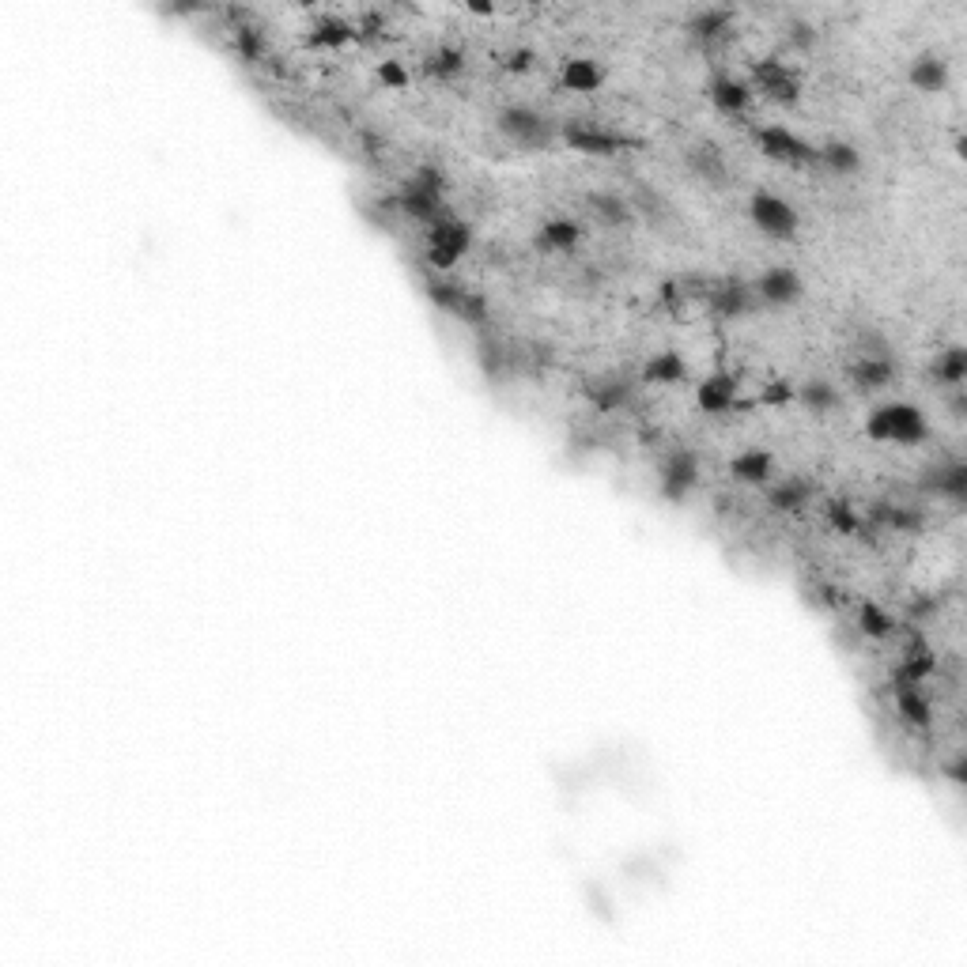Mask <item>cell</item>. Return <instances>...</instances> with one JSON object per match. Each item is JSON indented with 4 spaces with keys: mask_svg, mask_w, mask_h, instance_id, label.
<instances>
[{
    "mask_svg": "<svg viewBox=\"0 0 967 967\" xmlns=\"http://www.w3.org/2000/svg\"><path fill=\"white\" fill-rule=\"evenodd\" d=\"M503 65H507L510 72H526V68L533 65V50H510L507 57H503Z\"/></svg>",
    "mask_w": 967,
    "mask_h": 967,
    "instance_id": "7bdbcfd3",
    "label": "cell"
},
{
    "mask_svg": "<svg viewBox=\"0 0 967 967\" xmlns=\"http://www.w3.org/2000/svg\"><path fill=\"white\" fill-rule=\"evenodd\" d=\"M786 38H790V46H798V50H813V46H816V27H813V23H805V19H798V23H790V27H786Z\"/></svg>",
    "mask_w": 967,
    "mask_h": 967,
    "instance_id": "74e56055",
    "label": "cell"
},
{
    "mask_svg": "<svg viewBox=\"0 0 967 967\" xmlns=\"http://www.w3.org/2000/svg\"><path fill=\"white\" fill-rule=\"evenodd\" d=\"M352 38H356V23H348L344 16H322L306 34V42L318 46V50H337Z\"/></svg>",
    "mask_w": 967,
    "mask_h": 967,
    "instance_id": "e0dca14e",
    "label": "cell"
},
{
    "mask_svg": "<svg viewBox=\"0 0 967 967\" xmlns=\"http://www.w3.org/2000/svg\"><path fill=\"white\" fill-rule=\"evenodd\" d=\"M756 299L767 306H794L801 299V280L794 269H786V265H775V269H767L760 280H756Z\"/></svg>",
    "mask_w": 967,
    "mask_h": 967,
    "instance_id": "9c48e42d",
    "label": "cell"
},
{
    "mask_svg": "<svg viewBox=\"0 0 967 967\" xmlns=\"http://www.w3.org/2000/svg\"><path fill=\"white\" fill-rule=\"evenodd\" d=\"M934 374L945 382V386H964V378H967V352H964V348H960V344L945 348V352L937 356V363H934Z\"/></svg>",
    "mask_w": 967,
    "mask_h": 967,
    "instance_id": "4dcf8cb0",
    "label": "cell"
},
{
    "mask_svg": "<svg viewBox=\"0 0 967 967\" xmlns=\"http://www.w3.org/2000/svg\"><path fill=\"white\" fill-rule=\"evenodd\" d=\"M231 38H235V50H238V57H242V61H257V57L265 53V38H261V31H257V27L238 23Z\"/></svg>",
    "mask_w": 967,
    "mask_h": 967,
    "instance_id": "d590c367",
    "label": "cell"
},
{
    "mask_svg": "<svg viewBox=\"0 0 967 967\" xmlns=\"http://www.w3.org/2000/svg\"><path fill=\"white\" fill-rule=\"evenodd\" d=\"M896 707H900L903 722L915 726V730H926L930 718H934V711H930V696L922 692V684H915V680L896 677Z\"/></svg>",
    "mask_w": 967,
    "mask_h": 967,
    "instance_id": "7c38bea8",
    "label": "cell"
},
{
    "mask_svg": "<svg viewBox=\"0 0 967 967\" xmlns=\"http://www.w3.org/2000/svg\"><path fill=\"white\" fill-rule=\"evenodd\" d=\"M850 382L866 393L884 390V386L892 382V359L884 356V352H869V356L854 359V363H850Z\"/></svg>",
    "mask_w": 967,
    "mask_h": 967,
    "instance_id": "9a60e30c",
    "label": "cell"
},
{
    "mask_svg": "<svg viewBox=\"0 0 967 967\" xmlns=\"http://www.w3.org/2000/svg\"><path fill=\"white\" fill-rule=\"evenodd\" d=\"M424 68L427 76H435V80H454L461 68H465V53L458 46H442V50H435L427 57Z\"/></svg>",
    "mask_w": 967,
    "mask_h": 967,
    "instance_id": "1f68e13d",
    "label": "cell"
},
{
    "mask_svg": "<svg viewBox=\"0 0 967 967\" xmlns=\"http://www.w3.org/2000/svg\"><path fill=\"white\" fill-rule=\"evenodd\" d=\"M563 140H567V148H575L582 155H616L635 144L631 136H620L612 129L590 125V121H567L563 125Z\"/></svg>",
    "mask_w": 967,
    "mask_h": 967,
    "instance_id": "277c9868",
    "label": "cell"
},
{
    "mask_svg": "<svg viewBox=\"0 0 967 967\" xmlns=\"http://www.w3.org/2000/svg\"><path fill=\"white\" fill-rule=\"evenodd\" d=\"M809 499H813V484L805 476H790V480H782V484H775L767 492V503L779 510V514H798Z\"/></svg>",
    "mask_w": 967,
    "mask_h": 967,
    "instance_id": "d6986e66",
    "label": "cell"
},
{
    "mask_svg": "<svg viewBox=\"0 0 967 967\" xmlns=\"http://www.w3.org/2000/svg\"><path fill=\"white\" fill-rule=\"evenodd\" d=\"M824 518H828V526L835 529V533H858V526H862V514H858V507L850 503V499H832L828 507H824Z\"/></svg>",
    "mask_w": 967,
    "mask_h": 967,
    "instance_id": "836d02e7",
    "label": "cell"
},
{
    "mask_svg": "<svg viewBox=\"0 0 967 967\" xmlns=\"http://www.w3.org/2000/svg\"><path fill=\"white\" fill-rule=\"evenodd\" d=\"M866 431H869V439L900 442V446H918V442H926V435H930V424H926L922 408L903 405V401H892V405H881L873 416H869Z\"/></svg>",
    "mask_w": 967,
    "mask_h": 967,
    "instance_id": "6da1fadb",
    "label": "cell"
},
{
    "mask_svg": "<svg viewBox=\"0 0 967 967\" xmlns=\"http://www.w3.org/2000/svg\"><path fill=\"white\" fill-rule=\"evenodd\" d=\"M458 322H465V325H484V322H488V299H484V295H476V291H469V295H465V303H461V310H458Z\"/></svg>",
    "mask_w": 967,
    "mask_h": 967,
    "instance_id": "8d00e7d4",
    "label": "cell"
},
{
    "mask_svg": "<svg viewBox=\"0 0 967 967\" xmlns=\"http://www.w3.org/2000/svg\"><path fill=\"white\" fill-rule=\"evenodd\" d=\"M711 306L718 318H741V314H748L752 306H756V291L748 288L745 280H726V284H718L711 295Z\"/></svg>",
    "mask_w": 967,
    "mask_h": 967,
    "instance_id": "5bb4252c",
    "label": "cell"
},
{
    "mask_svg": "<svg viewBox=\"0 0 967 967\" xmlns=\"http://www.w3.org/2000/svg\"><path fill=\"white\" fill-rule=\"evenodd\" d=\"M907 80H911L918 91H926V95L945 91V84H949V61L937 57V53H922L915 65H911V72H907Z\"/></svg>",
    "mask_w": 967,
    "mask_h": 967,
    "instance_id": "2e32d148",
    "label": "cell"
},
{
    "mask_svg": "<svg viewBox=\"0 0 967 967\" xmlns=\"http://www.w3.org/2000/svg\"><path fill=\"white\" fill-rule=\"evenodd\" d=\"M798 397L813 408V412H828V408L839 405V393H835L828 382H805V386L798 390Z\"/></svg>",
    "mask_w": 967,
    "mask_h": 967,
    "instance_id": "e575fe53",
    "label": "cell"
},
{
    "mask_svg": "<svg viewBox=\"0 0 967 967\" xmlns=\"http://www.w3.org/2000/svg\"><path fill=\"white\" fill-rule=\"evenodd\" d=\"M756 144L767 159H779V163H790V167H801V163H816V148L805 144L798 133H790L786 125H767L756 133Z\"/></svg>",
    "mask_w": 967,
    "mask_h": 967,
    "instance_id": "8992f818",
    "label": "cell"
},
{
    "mask_svg": "<svg viewBox=\"0 0 967 967\" xmlns=\"http://www.w3.org/2000/svg\"><path fill=\"white\" fill-rule=\"evenodd\" d=\"M730 476L737 484H767L771 480V454L767 450H745L730 461Z\"/></svg>",
    "mask_w": 967,
    "mask_h": 967,
    "instance_id": "603a6c76",
    "label": "cell"
},
{
    "mask_svg": "<svg viewBox=\"0 0 967 967\" xmlns=\"http://www.w3.org/2000/svg\"><path fill=\"white\" fill-rule=\"evenodd\" d=\"M586 204H590V212H594L601 223H609V227H620V223L631 220V208L616 193H590L586 197Z\"/></svg>",
    "mask_w": 967,
    "mask_h": 967,
    "instance_id": "f546056e",
    "label": "cell"
},
{
    "mask_svg": "<svg viewBox=\"0 0 967 967\" xmlns=\"http://www.w3.org/2000/svg\"><path fill=\"white\" fill-rule=\"evenodd\" d=\"M601 80H605V72L590 61V57H571L567 65H563L560 72V84L563 91H597L601 87Z\"/></svg>",
    "mask_w": 967,
    "mask_h": 967,
    "instance_id": "d4e9b609",
    "label": "cell"
},
{
    "mask_svg": "<svg viewBox=\"0 0 967 967\" xmlns=\"http://www.w3.org/2000/svg\"><path fill=\"white\" fill-rule=\"evenodd\" d=\"M752 80H756V87L764 91L767 99L775 102H798V76L790 72V68L782 65V61H775V57H764V61H752Z\"/></svg>",
    "mask_w": 967,
    "mask_h": 967,
    "instance_id": "ba28073f",
    "label": "cell"
},
{
    "mask_svg": "<svg viewBox=\"0 0 967 967\" xmlns=\"http://www.w3.org/2000/svg\"><path fill=\"white\" fill-rule=\"evenodd\" d=\"M816 163H824L832 174H854V170L862 167V155L847 140H828V144L816 148Z\"/></svg>",
    "mask_w": 967,
    "mask_h": 967,
    "instance_id": "484cf974",
    "label": "cell"
},
{
    "mask_svg": "<svg viewBox=\"0 0 967 967\" xmlns=\"http://www.w3.org/2000/svg\"><path fill=\"white\" fill-rule=\"evenodd\" d=\"M707 91H711V102L722 110V114H745L748 102H752V91H748V84L733 80V76H714Z\"/></svg>",
    "mask_w": 967,
    "mask_h": 967,
    "instance_id": "ac0fdd59",
    "label": "cell"
},
{
    "mask_svg": "<svg viewBox=\"0 0 967 967\" xmlns=\"http://www.w3.org/2000/svg\"><path fill=\"white\" fill-rule=\"evenodd\" d=\"M495 125H499V133L507 136L510 144H522V148H544L552 140L548 121L537 110H529V106H507V110H499Z\"/></svg>",
    "mask_w": 967,
    "mask_h": 967,
    "instance_id": "3957f363",
    "label": "cell"
},
{
    "mask_svg": "<svg viewBox=\"0 0 967 967\" xmlns=\"http://www.w3.org/2000/svg\"><path fill=\"white\" fill-rule=\"evenodd\" d=\"M469 246H473V227L465 220H458V216H442L439 223H431L424 257L435 272H450L465 257Z\"/></svg>",
    "mask_w": 967,
    "mask_h": 967,
    "instance_id": "7a4b0ae2",
    "label": "cell"
},
{
    "mask_svg": "<svg viewBox=\"0 0 967 967\" xmlns=\"http://www.w3.org/2000/svg\"><path fill=\"white\" fill-rule=\"evenodd\" d=\"M748 212H752V223H756L764 235H771V238L798 235V212H794V204L775 197V193H756L752 204H748Z\"/></svg>",
    "mask_w": 967,
    "mask_h": 967,
    "instance_id": "5b68a950",
    "label": "cell"
},
{
    "mask_svg": "<svg viewBox=\"0 0 967 967\" xmlns=\"http://www.w3.org/2000/svg\"><path fill=\"white\" fill-rule=\"evenodd\" d=\"M586 401L597 408V412H616L631 401V386L624 378H594L586 386Z\"/></svg>",
    "mask_w": 967,
    "mask_h": 967,
    "instance_id": "ffe728a7",
    "label": "cell"
},
{
    "mask_svg": "<svg viewBox=\"0 0 967 967\" xmlns=\"http://www.w3.org/2000/svg\"><path fill=\"white\" fill-rule=\"evenodd\" d=\"M688 374V363L680 352H654V356L643 363V378L650 386H673Z\"/></svg>",
    "mask_w": 967,
    "mask_h": 967,
    "instance_id": "7402d4cb",
    "label": "cell"
},
{
    "mask_svg": "<svg viewBox=\"0 0 967 967\" xmlns=\"http://www.w3.org/2000/svg\"><path fill=\"white\" fill-rule=\"evenodd\" d=\"M922 484H926L930 492L952 499V503H964V499H967V465H964V461H945V465H934L930 473L922 476Z\"/></svg>",
    "mask_w": 967,
    "mask_h": 967,
    "instance_id": "4fadbf2b",
    "label": "cell"
},
{
    "mask_svg": "<svg viewBox=\"0 0 967 967\" xmlns=\"http://www.w3.org/2000/svg\"><path fill=\"white\" fill-rule=\"evenodd\" d=\"M726 31H730V12L726 8H699L696 16L688 19V34L696 42H718V38H726Z\"/></svg>",
    "mask_w": 967,
    "mask_h": 967,
    "instance_id": "4316f807",
    "label": "cell"
},
{
    "mask_svg": "<svg viewBox=\"0 0 967 967\" xmlns=\"http://www.w3.org/2000/svg\"><path fill=\"white\" fill-rule=\"evenodd\" d=\"M378 80H382L386 87H408V72L401 61H382V65H378Z\"/></svg>",
    "mask_w": 967,
    "mask_h": 967,
    "instance_id": "60d3db41",
    "label": "cell"
},
{
    "mask_svg": "<svg viewBox=\"0 0 967 967\" xmlns=\"http://www.w3.org/2000/svg\"><path fill=\"white\" fill-rule=\"evenodd\" d=\"M737 401V378L726 371H714L711 378H703L696 390V405L707 412V416H718Z\"/></svg>",
    "mask_w": 967,
    "mask_h": 967,
    "instance_id": "8fae6325",
    "label": "cell"
},
{
    "mask_svg": "<svg viewBox=\"0 0 967 967\" xmlns=\"http://www.w3.org/2000/svg\"><path fill=\"white\" fill-rule=\"evenodd\" d=\"M798 397V390L790 386V382H771V386H764V393H760V405H786V401H794Z\"/></svg>",
    "mask_w": 967,
    "mask_h": 967,
    "instance_id": "ab89813d",
    "label": "cell"
},
{
    "mask_svg": "<svg viewBox=\"0 0 967 967\" xmlns=\"http://www.w3.org/2000/svg\"><path fill=\"white\" fill-rule=\"evenodd\" d=\"M386 27L382 12H363V19L356 23V38H374V34Z\"/></svg>",
    "mask_w": 967,
    "mask_h": 967,
    "instance_id": "b9f144b4",
    "label": "cell"
},
{
    "mask_svg": "<svg viewBox=\"0 0 967 967\" xmlns=\"http://www.w3.org/2000/svg\"><path fill=\"white\" fill-rule=\"evenodd\" d=\"M858 628H862V635H869V639H888L896 624H892V616H888L881 605L862 601V605H858Z\"/></svg>",
    "mask_w": 967,
    "mask_h": 967,
    "instance_id": "d6a6232c",
    "label": "cell"
},
{
    "mask_svg": "<svg viewBox=\"0 0 967 967\" xmlns=\"http://www.w3.org/2000/svg\"><path fill=\"white\" fill-rule=\"evenodd\" d=\"M412 182H416V186H424V189H431V193H439V197H442V189H446V174H442L439 167H431V163H427V167H420L416 174H412Z\"/></svg>",
    "mask_w": 967,
    "mask_h": 967,
    "instance_id": "f35d334b",
    "label": "cell"
},
{
    "mask_svg": "<svg viewBox=\"0 0 967 967\" xmlns=\"http://www.w3.org/2000/svg\"><path fill=\"white\" fill-rule=\"evenodd\" d=\"M465 295H469V288H461L454 276H431L427 280V303L435 306V310H442V314H454L458 318Z\"/></svg>",
    "mask_w": 967,
    "mask_h": 967,
    "instance_id": "cb8c5ba5",
    "label": "cell"
},
{
    "mask_svg": "<svg viewBox=\"0 0 967 967\" xmlns=\"http://www.w3.org/2000/svg\"><path fill=\"white\" fill-rule=\"evenodd\" d=\"M934 669H937V654L926 643H922V639H915V643L907 646V654H903V665H900V673H896V677L922 684V680L930 677Z\"/></svg>",
    "mask_w": 967,
    "mask_h": 967,
    "instance_id": "83f0119b",
    "label": "cell"
},
{
    "mask_svg": "<svg viewBox=\"0 0 967 967\" xmlns=\"http://www.w3.org/2000/svg\"><path fill=\"white\" fill-rule=\"evenodd\" d=\"M688 167L696 170L703 182H711V186H722L726 182V159L714 152V148H692L688 152Z\"/></svg>",
    "mask_w": 967,
    "mask_h": 967,
    "instance_id": "f1b7e54d",
    "label": "cell"
},
{
    "mask_svg": "<svg viewBox=\"0 0 967 967\" xmlns=\"http://www.w3.org/2000/svg\"><path fill=\"white\" fill-rule=\"evenodd\" d=\"M397 208L405 212L408 220H420V223H439L446 212H442V197L439 193H431V189L416 186L412 178H408L405 186H401V193H397Z\"/></svg>",
    "mask_w": 967,
    "mask_h": 967,
    "instance_id": "30bf717a",
    "label": "cell"
},
{
    "mask_svg": "<svg viewBox=\"0 0 967 967\" xmlns=\"http://www.w3.org/2000/svg\"><path fill=\"white\" fill-rule=\"evenodd\" d=\"M578 238H582V227L575 220H548L537 231V246L544 254H567L578 246Z\"/></svg>",
    "mask_w": 967,
    "mask_h": 967,
    "instance_id": "44dd1931",
    "label": "cell"
},
{
    "mask_svg": "<svg viewBox=\"0 0 967 967\" xmlns=\"http://www.w3.org/2000/svg\"><path fill=\"white\" fill-rule=\"evenodd\" d=\"M699 480V458L692 450H673L662 465V495L669 503H680L684 495L696 488Z\"/></svg>",
    "mask_w": 967,
    "mask_h": 967,
    "instance_id": "52a82bcc",
    "label": "cell"
}]
</instances>
